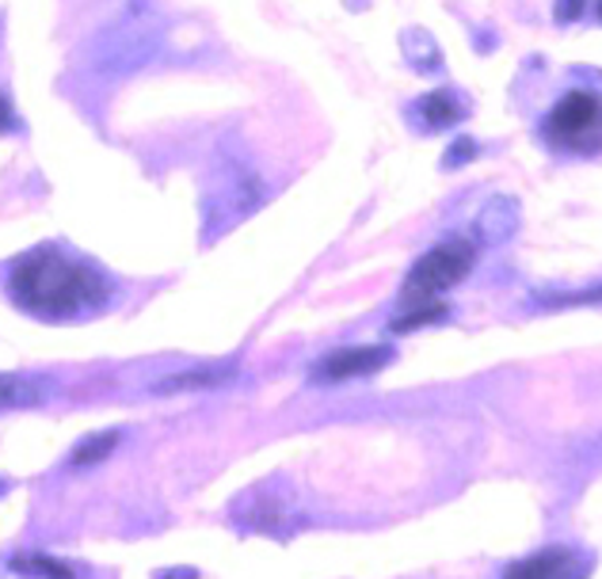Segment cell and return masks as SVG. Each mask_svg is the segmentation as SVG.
<instances>
[{"label":"cell","instance_id":"44dd1931","mask_svg":"<svg viewBox=\"0 0 602 579\" xmlns=\"http://www.w3.org/2000/svg\"><path fill=\"white\" fill-rule=\"evenodd\" d=\"M4 488H8V485H4V480H0V496H4Z\"/></svg>","mask_w":602,"mask_h":579},{"label":"cell","instance_id":"9a60e30c","mask_svg":"<svg viewBox=\"0 0 602 579\" xmlns=\"http://www.w3.org/2000/svg\"><path fill=\"white\" fill-rule=\"evenodd\" d=\"M39 397L34 386L27 378H12V373H0V408H12V405H31Z\"/></svg>","mask_w":602,"mask_h":579},{"label":"cell","instance_id":"5bb4252c","mask_svg":"<svg viewBox=\"0 0 602 579\" xmlns=\"http://www.w3.org/2000/svg\"><path fill=\"white\" fill-rule=\"evenodd\" d=\"M119 447V431H103V435H92V439H80L73 453H69V461L73 466H100V461Z\"/></svg>","mask_w":602,"mask_h":579},{"label":"cell","instance_id":"6da1fadb","mask_svg":"<svg viewBox=\"0 0 602 579\" xmlns=\"http://www.w3.org/2000/svg\"><path fill=\"white\" fill-rule=\"evenodd\" d=\"M8 293L23 313L39 320H73L96 313L111 298V282L100 267L58 244H39L8 271Z\"/></svg>","mask_w":602,"mask_h":579},{"label":"cell","instance_id":"9c48e42d","mask_svg":"<svg viewBox=\"0 0 602 579\" xmlns=\"http://www.w3.org/2000/svg\"><path fill=\"white\" fill-rule=\"evenodd\" d=\"M416 114L427 130H446L454 127V122H462L465 114H470V107H465L462 96L451 92V88H435V92H427L424 100L416 103Z\"/></svg>","mask_w":602,"mask_h":579},{"label":"cell","instance_id":"7402d4cb","mask_svg":"<svg viewBox=\"0 0 602 579\" xmlns=\"http://www.w3.org/2000/svg\"><path fill=\"white\" fill-rule=\"evenodd\" d=\"M599 16H602V0H599Z\"/></svg>","mask_w":602,"mask_h":579},{"label":"cell","instance_id":"30bf717a","mask_svg":"<svg viewBox=\"0 0 602 579\" xmlns=\"http://www.w3.org/2000/svg\"><path fill=\"white\" fill-rule=\"evenodd\" d=\"M401 42H404V58H408V66L416 73H438L443 69V50H438V42L431 39V31H424V27H408L401 34Z\"/></svg>","mask_w":602,"mask_h":579},{"label":"cell","instance_id":"ac0fdd59","mask_svg":"<svg viewBox=\"0 0 602 579\" xmlns=\"http://www.w3.org/2000/svg\"><path fill=\"white\" fill-rule=\"evenodd\" d=\"M588 301H602V287L583 293H561V298H550V306H588Z\"/></svg>","mask_w":602,"mask_h":579},{"label":"cell","instance_id":"ffe728a7","mask_svg":"<svg viewBox=\"0 0 602 579\" xmlns=\"http://www.w3.org/2000/svg\"><path fill=\"white\" fill-rule=\"evenodd\" d=\"M157 579H199L195 568H168V572H160Z\"/></svg>","mask_w":602,"mask_h":579},{"label":"cell","instance_id":"2e32d148","mask_svg":"<svg viewBox=\"0 0 602 579\" xmlns=\"http://www.w3.org/2000/svg\"><path fill=\"white\" fill-rule=\"evenodd\" d=\"M477 157V141L473 138H454V146L446 149V157H443V168H462V164H470V160Z\"/></svg>","mask_w":602,"mask_h":579},{"label":"cell","instance_id":"52a82bcc","mask_svg":"<svg viewBox=\"0 0 602 579\" xmlns=\"http://www.w3.org/2000/svg\"><path fill=\"white\" fill-rule=\"evenodd\" d=\"M588 576H591L588 557L569 546H550L530 553L526 560H519V565H511L503 579H588Z\"/></svg>","mask_w":602,"mask_h":579},{"label":"cell","instance_id":"8992f818","mask_svg":"<svg viewBox=\"0 0 602 579\" xmlns=\"http://www.w3.org/2000/svg\"><path fill=\"white\" fill-rule=\"evenodd\" d=\"M389 362V347H339V351H328L325 359L313 362L309 381L313 386H339V381L371 378V373L385 370Z\"/></svg>","mask_w":602,"mask_h":579},{"label":"cell","instance_id":"8fae6325","mask_svg":"<svg viewBox=\"0 0 602 579\" xmlns=\"http://www.w3.org/2000/svg\"><path fill=\"white\" fill-rule=\"evenodd\" d=\"M8 568L27 579H77V568L69 560H58L50 553H20L8 560Z\"/></svg>","mask_w":602,"mask_h":579},{"label":"cell","instance_id":"5b68a950","mask_svg":"<svg viewBox=\"0 0 602 579\" xmlns=\"http://www.w3.org/2000/svg\"><path fill=\"white\" fill-rule=\"evenodd\" d=\"M264 202V187L256 176L240 164H229V172L218 176V187L206 194V233H226L237 218H248Z\"/></svg>","mask_w":602,"mask_h":579},{"label":"cell","instance_id":"d6986e66","mask_svg":"<svg viewBox=\"0 0 602 579\" xmlns=\"http://www.w3.org/2000/svg\"><path fill=\"white\" fill-rule=\"evenodd\" d=\"M4 130H16V111H12V103H8V96L0 92V133Z\"/></svg>","mask_w":602,"mask_h":579},{"label":"cell","instance_id":"ba28073f","mask_svg":"<svg viewBox=\"0 0 602 579\" xmlns=\"http://www.w3.org/2000/svg\"><path fill=\"white\" fill-rule=\"evenodd\" d=\"M519 202L511 199V194H496V199H488L477 213V240L481 244H503V240L515 237L519 229Z\"/></svg>","mask_w":602,"mask_h":579},{"label":"cell","instance_id":"7a4b0ae2","mask_svg":"<svg viewBox=\"0 0 602 579\" xmlns=\"http://www.w3.org/2000/svg\"><path fill=\"white\" fill-rule=\"evenodd\" d=\"M165 42V23L149 0H130L111 23L88 42V66L100 77H126L157 58Z\"/></svg>","mask_w":602,"mask_h":579},{"label":"cell","instance_id":"277c9868","mask_svg":"<svg viewBox=\"0 0 602 579\" xmlns=\"http://www.w3.org/2000/svg\"><path fill=\"white\" fill-rule=\"evenodd\" d=\"M545 133L564 149L576 153H599L602 149V100L595 92L572 88L569 96H561V103L545 119Z\"/></svg>","mask_w":602,"mask_h":579},{"label":"cell","instance_id":"e0dca14e","mask_svg":"<svg viewBox=\"0 0 602 579\" xmlns=\"http://www.w3.org/2000/svg\"><path fill=\"white\" fill-rule=\"evenodd\" d=\"M583 4H588V0H556V4H553L556 23H576L583 16Z\"/></svg>","mask_w":602,"mask_h":579},{"label":"cell","instance_id":"4fadbf2b","mask_svg":"<svg viewBox=\"0 0 602 579\" xmlns=\"http://www.w3.org/2000/svg\"><path fill=\"white\" fill-rule=\"evenodd\" d=\"M451 317V309L443 306V301H427V306H412L408 313H401L397 320L389 325V332H416V328H427V325H438V320Z\"/></svg>","mask_w":602,"mask_h":579},{"label":"cell","instance_id":"7c38bea8","mask_svg":"<svg viewBox=\"0 0 602 579\" xmlns=\"http://www.w3.org/2000/svg\"><path fill=\"white\" fill-rule=\"evenodd\" d=\"M233 381V367H203V370H187L172 373L157 386V393H187V389H214Z\"/></svg>","mask_w":602,"mask_h":579},{"label":"cell","instance_id":"3957f363","mask_svg":"<svg viewBox=\"0 0 602 579\" xmlns=\"http://www.w3.org/2000/svg\"><path fill=\"white\" fill-rule=\"evenodd\" d=\"M477 263V244L465 237H451L443 244L427 248L416 263H412L408 279H404V301L408 306H427V301H438V293L457 287L465 274Z\"/></svg>","mask_w":602,"mask_h":579}]
</instances>
